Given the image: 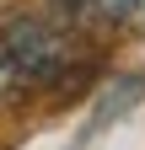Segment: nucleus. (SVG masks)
Returning a JSON list of instances; mask_svg holds the SVG:
<instances>
[{
    "mask_svg": "<svg viewBox=\"0 0 145 150\" xmlns=\"http://www.w3.org/2000/svg\"><path fill=\"white\" fill-rule=\"evenodd\" d=\"M70 22L113 27V32H145V0H59Z\"/></svg>",
    "mask_w": 145,
    "mask_h": 150,
    "instance_id": "obj_2",
    "label": "nucleus"
},
{
    "mask_svg": "<svg viewBox=\"0 0 145 150\" xmlns=\"http://www.w3.org/2000/svg\"><path fill=\"white\" fill-rule=\"evenodd\" d=\"M22 91H27V86L16 81V70L6 64V54H0V102H11V97H22Z\"/></svg>",
    "mask_w": 145,
    "mask_h": 150,
    "instance_id": "obj_3",
    "label": "nucleus"
},
{
    "mask_svg": "<svg viewBox=\"0 0 145 150\" xmlns=\"http://www.w3.org/2000/svg\"><path fill=\"white\" fill-rule=\"evenodd\" d=\"M0 54L22 86H59L81 70V43L43 16H16L0 32Z\"/></svg>",
    "mask_w": 145,
    "mask_h": 150,
    "instance_id": "obj_1",
    "label": "nucleus"
}]
</instances>
